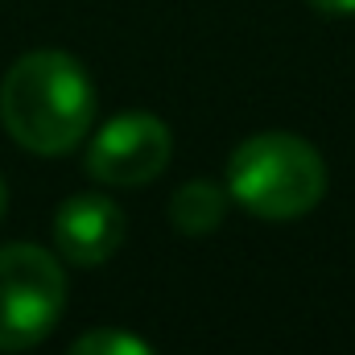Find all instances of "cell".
<instances>
[{"label":"cell","instance_id":"obj_1","mask_svg":"<svg viewBox=\"0 0 355 355\" xmlns=\"http://www.w3.org/2000/svg\"><path fill=\"white\" fill-rule=\"evenodd\" d=\"M0 120L17 145L42 157L71 153L95 120L87 71L62 50L25 54L0 87Z\"/></svg>","mask_w":355,"mask_h":355},{"label":"cell","instance_id":"obj_4","mask_svg":"<svg viewBox=\"0 0 355 355\" xmlns=\"http://www.w3.org/2000/svg\"><path fill=\"white\" fill-rule=\"evenodd\" d=\"M170 128L149 112H124L107 120L87 149L91 178L107 186H145L170 166Z\"/></svg>","mask_w":355,"mask_h":355},{"label":"cell","instance_id":"obj_3","mask_svg":"<svg viewBox=\"0 0 355 355\" xmlns=\"http://www.w3.org/2000/svg\"><path fill=\"white\" fill-rule=\"evenodd\" d=\"M67 277L37 244L0 248V352L37 347L62 318Z\"/></svg>","mask_w":355,"mask_h":355},{"label":"cell","instance_id":"obj_5","mask_svg":"<svg viewBox=\"0 0 355 355\" xmlns=\"http://www.w3.org/2000/svg\"><path fill=\"white\" fill-rule=\"evenodd\" d=\"M124 211L103 194H75L54 215V244L71 265H103L124 244Z\"/></svg>","mask_w":355,"mask_h":355},{"label":"cell","instance_id":"obj_2","mask_svg":"<svg viewBox=\"0 0 355 355\" xmlns=\"http://www.w3.org/2000/svg\"><path fill=\"white\" fill-rule=\"evenodd\" d=\"M227 194L261 219H297L327 194V162L293 132H261L236 145Z\"/></svg>","mask_w":355,"mask_h":355},{"label":"cell","instance_id":"obj_9","mask_svg":"<svg viewBox=\"0 0 355 355\" xmlns=\"http://www.w3.org/2000/svg\"><path fill=\"white\" fill-rule=\"evenodd\" d=\"M4 207H8V190H4V178H0V219H4Z\"/></svg>","mask_w":355,"mask_h":355},{"label":"cell","instance_id":"obj_6","mask_svg":"<svg viewBox=\"0 0 355 355\" xmlns=\"http://www.w3.org/2000/svg\"><path fill=\"white\" fill-rule=\"evenodd\" d=\"M223 211H227V190L207 182V178H194L186 186H178V194L170 198V219L182 236H207L223 223Z\"/></svg>","mask_w":355,"mask_h":355},{"label":"cell","instance_id":"obj_7","mask_svg":"<svg viewBox=\"0 0 355 355\" xmlns=\"http://www.w3.org/2000/svg\"><path fill=\"white\" fill-rule=\"evenodd\" d=\"M67 355H153V347L145 339L128 335V331L103 327V331H87L83 339H75Z\"/></svg>","mask_w":355,"mask_h":355},{"label":"cell","instance_id":"obj_8","mask_svg":"<svg viewBox=\"0 0 355 355\" xmlns=\"http://www.w3.org/2000/svg\"><path fill=\"white\" fill-rule=\"evenodd\" d=\"M310 8L322 17H355V0H310Z\"/></svg>","mask_w":355,"mask_h":355}]
</instances>
